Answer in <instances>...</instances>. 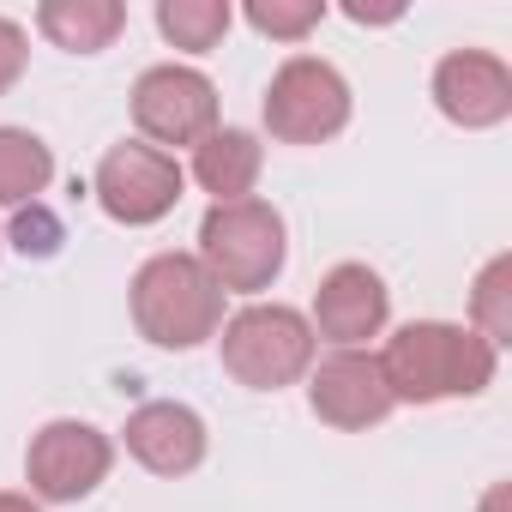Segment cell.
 Wrapping results in <instances>:
<instances>
[{
  "label": "cell",
  "instance_id": "6da1fadb",
  "mask_svg": "<svg viewBox=\"0 0 512 512\" xmlns=\"http://www.w3.org/2000/svg\"><path fill=\"white\" fill-rule=\"evenodd\" d=\"M500 350L452 320H410L386 338L380 374L392 404H446V398H482L494 386Z\"/></svg>",
  "mask_w": 512,
  "mask_h": 512
},
{
  "label": "cell",
  "instance_id": "7a4b0ae2",
  "mask_svg": "<svg viewBox=\"0 0 512 512\" xmlns=\"http://www.w3.org/2000/svg\"><path fill=\"white\" fill-rule=\"evenodd\" d=\"M133 326L157 350H199L223 326V290L193 253H157L133 272Z\"/></svg>",
  "mask_w": 512,
  "mask_h": 512
},
{
  "label": "cell",
  "instance_id": "3957f363",
  "mask_svg": "<svg viewBox=\"0 0 512 512\" xmlns=\"http://www.w3.org/2000/svg\"><path fill=\"white\" fill-rule=\"evenodd\" d=\"M284 217L266 199H235V205H211L199 223V253L193 260L217 278L223 296H260L272 290V278L284 272Z\"/></svg>",
  "mask_w": 512,
  "mask_h": 512
},
{
  "label": "cell",
  "instance_id": "277c9868",
  "mask_svg": "<svg viewBox=\"0 0 512 512\" xmlns=\"http://www.w3.org/2000/svg\"><path fill=\"white\" fill-rule=\"evenodd\" d=\"M217 332H223L217 338L223 368L247 392H284V386H296L314 368V350H320L308 314H296L284 302H253V308L229 314Z\"/></svg>",
  "mask_w": 512,
  "mask_h": 512
},
{
  "label": "cell",
  "instance_id": "5b68a950",
  "mask_svg": "<svg viewBox=\"0 0 512 512\" xmlns=\"http://www.w3.org/2000/svg\"><path fill=\"white\" fill-rule=\"evenodd\" d=\"M350 127V85L320 55H290L266 85V133L278 145H326Z\"/></svg>",
  "mask_w": 512,
  "mask_h": 512
},
{
  "label": "cell",
  "instance_id": "8992f818",
  "mask_svg": "<svg viewBox=\"0 0 512 512\" xmlns=\"http://www.w3.org/2000/svg\"><path fill=\"white\" fill-rule=\"evenodd\" d=\"M91 187H97V205H103L115 223L145 229V223H163V217L181 205L187 175H181L175 151H157V145H145V139H121V145L103 151Z\"/></svg>",
  "mask_w": 512,
  "mask_h": 512
},
{
  "label": "cell",
  "instance_id": "52a82bcc",
  "mask_svg": "<svg viewBox=\"0 0 512 512\" xmlns=\"http://www.w3.org/2000/svg\"><path fill=\"white\" fill-rule=\"evenodd\" d=\"M109 464H115V440L91 422H49L31 434V452H25V482H31V500H49V506H73L85 494H97L109 482Z\"/></svg>",
  "mask_w": 512,
  "mask_h": 512
},
{
  "label": "cell",
  "instance_id": "ba28073f",
  "mask_svg": "<svg viewBox=\"0 0 512 512\" xmlns=\"http://www.w3.org/2000/svg\"><path fill=\"white\" fill-rule=\"evenodd\" d=\"M133 121H139L145 145H157V151L187 145L193 151L199 139L217 133V85L199 67H175V61L145 67L133 85Z\"/></svg>",
  "mask_w": 512,
  "mask_h": 512
},
{
  "label": "cell",
  "instance_id": "9c48e42d",
  "mask_svg": "<svg viewBox=\"0 0 512 512\" xmlns=\"http://www.w3.org/2000/svg\"><path fill=\"white\" fill-rule=\"evenodd\" d=\"M308 404L326 428H344V434H362L374 422L392 416V392H386V374H380V356L368 350H332L320 368H308Z\"/></svg>",
  "mask_w": 512,
  "mask_h": 512
},
{
  "label": "cell",
  "instance_id": "30bf717a",
  "mask_svg": "<svg viewBox=\"0 0 512 512\" xmlns=\"http://www.w3.org/2000/svg\"><path fill=\"white\" fill-rule=\"evenodd\" d=\"M386 314H392V290L380 284V272L344 260V266H332V272L320 278L308 326H314V338H326V344H338V350H362L368 338L386 332Z\"/></svg>",
  "mask_w": 512,
  "mask_h": 512
},
{
  "label": "cell",
  "instance_id": "8fae6325",
  "mask_svg": "<svg viewBox=\"0 0 512 512\" xmlns=\"http://www.w3.org/2000/svg\"><path fill=\"white\" fill-rule=\"evenodd\" d=\"M434 109L452 127H500L512 115V67L488 49H452L434 67Z\"/></svg>",
  "mask_w": 512,
  "mask_h": 512
},
{
  "label": "cell",
  "instance_id": "7c38bea8",
  "mask_svg": "<svg viewBox=\"0 0 512 512\" xmlns=\"http://www.w3.org/2000/svg\"><path fill=\"white\" fill-rule=\"evenodd\" d=\"M127 452L151 470V476H187L205 464V416L175 404V398H157V404H139L121 428Z\"/></svg>",
  "mask_w": 512,
  "mask_h": 512
},
{
  "label": "cell",
  "instance_id": "4fadbf2b",
  "mask_svg": "<svg viewBox=\"0 0 512 512\" xmlns=\"http://www.w3.org/2000/svg\"><path fill=\"white\" fill-rule=\"evenodd\" d=\"M266 169V145L253 139L247 127H217L211 139L193 145V181L217 199V205H235V199H253V181Z\"/></svg>",
  "mask_w": 512,
  "mask_h": 512
},
{
  "label": "cell",
  "instance_id": "5bb4252c",
  "mask_svg": "<svg viewBox=\"0 0 512 512\" xmlns=\"http://www.w3.org/2000/svg\"><path fill=\"white\" fill-rule=\"evenodd\" d=\"M37 31L67 55H103L127 31V7L121 0H43Z\"/></svg>",
  "mask_w": 512,
  "mask_h": 512
},
{
  "label": "cell",
  "instance_id": "9a60e30c",
  "mask_svg": "<svg viewBox=\"0 0 512 512\" xmlns=\"http://www.w3.org/2000/svg\"><path fill=\"white\" fill-rule=\"evenodd\" d=\"M55 181V151L31 127H0V205H37Z\"/></svg>",
  "mask_w": 512,
  "mask_h": 512
},
{
  "label": "cell",
  "instance_id": "2e32d148",
  "mask_svg": "<svg viewBox=\"0 0 512 512\" xmlns=\"http://www.w3.org/2000/svg\"><path fill=\"white\" fill-rule=\"evenodd\" d=\"M229 25H235L229 0H157V31L187 55H211L229 37Z\"/></svg>",
  "mask_w": 512,
  "mask_h": 512
},
{
  "label": "cell",
  "instance_id": "e0dca14e",
  "mask_svg": "<svg viewBox=\"0 0 512 512\" xmlns=\"http://www.w3.org/2000/svg\"><path fill=\"white\" fill-rule=\"evenodd\" d=\"M470 332L488 338L494 350L512 344V253H494V260L476 272V290H470Z\"/></svg>",
  "mask_w": 512,
  "mask_h": 512
},
{
  "label": "cell",
  "instance_id": "ac0fdd59",
  "mask_svg": "<svg viewBox=\"0 0 512 512\" xmlns=\"http://www.w3.org/2000/svg\"><path fill=\"white\" fill-rule=\"evenodd\" d=\"M326 0H247V25L272 37V43H302L308 31H320Z\"/></svg>",
  "mask_w": 512,
  "mask_h": 512
},
{
  "label": "cell",
  "instance_id": "d6986e66",
  "mask_svg": "<svg viewBox=\"0 0 512 512\" xmlns=\"http://www.w3.org/2000/svg\"><path fill=\"white\" fill-rule=\"evenodd\" d=\"M13 247H19V253H37V260H49V253L61 247V217L43 211V199H37L31 211H19V223H13Z\"/></svg>",
  "mask_w": 512,
  "mask_h": 512
},
{
  "label": "cell",
  "instance_id": "ffe728a7",
  "mask_svg": "<svg viewBox=\"0 0 512 512\" xmlns=\"http://www.w3.org/2000/svg\"><path fill=\"white\" fill-rule=\"evenodd\" d=\"M25 67H31V37H25L19 19L0 13V97H7V91L25 79Z\"/></svg>",
  "mask_w": 512,
  "mask_h": 512
},
{
  "label": "cell",
  "instance_id": "44dd1931",
  "mask_svg": "<svg viewBox=\"0 0 512 512\" xmlns=\"http://www.w3.org/2000/svg\"><path fill=\"white\" fill-rule=\"evenodd\" d=\"M476 512H512V482H494L488 494H482V506Z\"/></svg>",
  "mask_w": 512,
  "mask_h": 512
},
{
  "label": "cell",
  "instance_id": "7402d4cb",
  "mask_svg": "<svg viewBox=\"0 0 512 512\" xmlns=\"http://www.w3.org/2000/svg\"><path fill=\"white\" fill-rule=\"evenodd\" d=\"M0 512H43L31 494H0Z\"/></svg>",
  "mask_w": 512,
  "mask_h": 512
}]
</instances>
